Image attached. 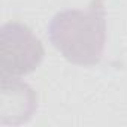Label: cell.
<instances>
[{
	"label": "cell",
	"instance_id": "1",
	"mask_svg": "<svg viewBox=\"0 0 127 127\" xmlns=\"http://www.w3.org/2000/svg\"><path fill=\"white\" fill-rule=\"evenodd\" d=\"M52 46L69 63L96 66L106 43V8L103 0H91L88 9H66L55 14L48 26Z\"/></svg>",
	"mask_w": 127,
	"mask_h": 127
},
{
	"label": "cell",
	"instance_id": "2",
	"mask_svg": "<svg viewBox=\"0 0 127 127\" xmlns=\"http://www.w3.org/2000/svg\"><path fill=\"white\" fill-rule=\"evenodd\" d=\"M45 48L30 27L20 21L5 23L0 30V76H26L43 61Z\"/></svg>",
	"mask_w": 127,
	"mask_h": 127
},
{
	"label": "cell",
	"instance_id": "3",
	"mask_svg": "<svg viewBox=\"0 0 127 127\" xmlns=\"http://www.w3.org/2000/svg\"><path fill=\"white\" fill-rule=\"evenodd\" d=\"M0 123L3 126H20L27 123L37 109L36 91L29 84L14 76H0Z\"/></svg>",
	"mask_w": 127,
	"mask_h": 127
}]
</instances>
